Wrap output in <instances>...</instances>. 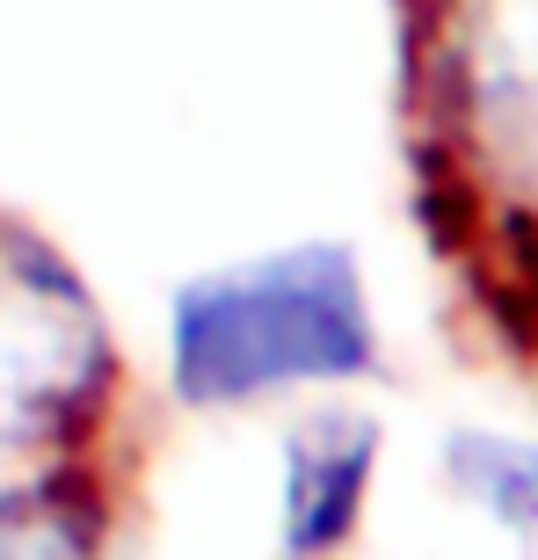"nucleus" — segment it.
I'll return each instance as SVG.
<instances>
[{"mask_svg":"<svg viewBox=\"0 0 538 560\" xmlns=\"http://www.w3.org/2000/svg\"><path fill=\"white\" fill-rule=\"evenodd\" d=\"M378 328L342 241H299L189 277L167 306V372L197 408L255 400L306 378L372 372Z\"/></svg>","mask_w":538,"mask_h":560,"instance_id":"1","label":"nucleus"},{"mask_svg":"<svg viewBox=\"0 0 538 560\" xmlns=\"http://www.w3.org/2000/svg\"><path fill=\"white\" fill-rule=\"evenodd\" d=\"M109 378L103 320L81 277L30 233H0V444L73 430Z\"/></svg>","mask_w":538,"mask_h":560,"instance_id":"2","label":"nucleus"},{"mask_svg":"<svg viewBox=\"0 0 538 560\" xmlns=\"http://www.w3.org/2000/svg\"><path fill=\"white\" fill-rule=\"evenodd\" d=\"M378 466L372 416H306L284 436V560H328L356 532Z\"/></svg>","mask_w":538,"mask_h":560,"instance_id":"3","label":"nucleus"},{"mask_svg":"<svg viewBox=\"0 0 538 560\" xmlns=\"http://www.w3.org/2000/svg\"><path fill=\"white\" fill-rule=\"evenodd\" d=\"M0 560H117L103 502L66 474L8 488L0 495Z\"/></svg>","mask_w":538,"mask_h":560,"instance_id":"4","label":"nucleus"},{"mask_svg":"<svg viewBox=\"0 0 538 560\" xmlns=\"http://www.w3.org/2000/svg\"><path fill=\"white\" fill-rule=\"evenodd\" d=\"M444 480L480 502L502 532L538 539V444L510 430H452L444 436Z\"/></svg>","mask_w":538,"mask_h":560,"instance_id":"5","label":"nucleus"},{"mask_svg":"<svg viewBox=\"0 0 538 560\" xmlns=\"http://www.w3.org/2000/svg\"><path fill=\"white\" fill-rule=\"evenodd\" d=\"M473 88L488 109L538 117V0H488L480 8Z\"/></svg>","mask_w":538,"mask_h":560,"instance_id":"6","label":"nucleus"}]
</instances>
